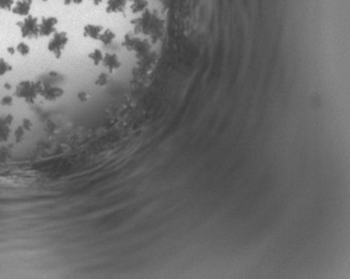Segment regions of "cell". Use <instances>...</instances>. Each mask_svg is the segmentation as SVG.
Returning a JSON list of instances; mask_svg holds the SVG:
<instances>
[{
    "label": "cell",
    "mask_w": 350,
    "mask_h": 279,
    "mask_svg": "<svg viewBox=\"0 0 350 279\" xmlns=\"http://www.w3.org/2000/svg\"><path fill=\"white\" fill-rule=\"evenodd\" d=\"M167 12L169 0H0V121L92 137L146 83Z\"/></svg>",
    "instance_id": "6da1fadb"
}]
</instances>
